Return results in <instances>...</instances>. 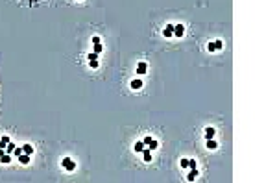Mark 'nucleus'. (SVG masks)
Returning a JSON list of instances; mask_svg holds the SVG:
<instances>
[{
  "label": "nucleus",
  "mask_w": 277,
  "mask_h": 183,
  "mask_svg": "<svg viewBox=\"0 0 277 183\" xmlns=\"http://www.w3.org/2000/svg\"><path fill=\"white\" fill-rule=\"evenodd\" d=\"M216 146H218V144H216L214 139H207V148H209V150H214Z\"/></svg>",
  "instance_id": "dca6fc26"
},
{
  "label": "nucleus",
  "mask_w": 277,
  "mask_h": 183,
  "mask_svg": "<svg viewBox=\"0 0 277 183\" xmlns=\"http://www.w3.org/2000/svg\"><path fill=\"white\" fill-rule=\"evenodd\" d=\"M4 154H6V148H0V157H2Z\"/></svg>",
  "instance_id": "bb28decb"
},
{
  "label": "nucleus",
  "mask_w": 277,
  "mask_h": 183,
  "mask_svg": "<svg viewBox=\"0 0 277 183\" xmlns=\"http://www.w3.org/2000/svg\"><path fill=\"white\" fill-rule=\"evenodd\" d=\"M185 33V26L183 24H174V35L175 37H183Z\"/></svg>",
  "instance_id": "f03ea898"
},
{
  "label": "nucleus",
  "mask_w": 277,
  "mask_h": 183,
  "mask_svg": "<svg viewBox=\"0 0 277 183\" xmlns=\"http://www.w3.org/2000/svg\"><path fill=\"white\" fill-rule=\"evenodd\" d=\"M196 177H198V168H190L189 176H187V181H194Z\"/></svg>",
  "instance_id": "1a4fd4ad"
},
{
  "label": "nucleus",
  "mask_w": 277,
  "mask_h": 183,
  "mask_svg": "<svg viewBox=\"0 0 277 183\" xmlns=\"http://www.w3.org/2000/svg\"><path fill=\"white\" fill-rule=\"evenodd\" d=\"M142 85H144V83H142V80H140V78H135V80H131V89H133V91H139V89H142Z\"/></svg>",
  "instance_id": "39448f33"
},
{
  "label": "nucleus",
  "mask_w": 277,
  "mask_h": 183,
  "mask_svg": "<svg viewBox=\"0 0 277 183\" xmlns=\"http://www.w3.org/2000/svg\"><path fill=\"white\" fill-rule=\"evenodd\" d=\"M216 130L214 128H205V139H214Z\"/></svg>",
  "instance_id": "6e6552de"
},
{
  "label": "nucleus",
  "mask_w": 277,
  "mask_h": 183,
  "mask_svg": "<svg viewBox=\"0 0 277 183\" xmlns=\"http://www.w3.org/2000/svg\"><path fill=\"white\" fill-rule=\"evenodd\" d=\"M17 159H19V163H22V165H28V163H30V155H28V154H24V152H22V154L19 155Z\"/></svg>",
  "instance_id": "9d476101"
},
{
  "label": "nucleus",
  "mask_w": 277,
  "mask_h": 183,
  "mask_svg": "<svg viewBox=\"0 0 277 183\" xmlns=\"http://www.w3.org/2000/svg\"><path fill=\"white\" fill-rule=\"evenodd\" d=\"M22 152H24V154H28V155H32L33 154V146L32 144H24L22 146Z\"/></svg>",
  "instance_id": "4468645a"
},
{
  "label": "nucleus",
  "mask_w": 277,
  "mask_h": 183,
  "mask_svg": "<svg viewBox=\"0 0 277 183\" xmlns=\"http://www.w3.org/2000/svg\"><path fill=\"white\" fill-rule=\"evenodd\" d=\"M21 154H22V148H17V146H15V150H13V155H15V157H19Z\"/></svg>",
  "instance_id": "4be33fe9"
},
{
  "label": "nucleus",
  "mask_w": 277,
  "mask_h": 183,
  "mask_svg": "<svg viewBox=\"0 0 277 183\" xmlns=\"http://www.w3.org/2000/svg\"><path fill=\"white\" fill-rule=\"evenodd\" d=\"M189 168H198V163L194 159H189Z\"/></svg>",
  "instance_id": "412c9836"
},
{
  "label": "nucleus",
  "mask_w": 277,
  "mask_h": 183,
  "mask_svg": "<svg viewBox=\"0 0 277 183\" xmlns=\"http://www.w3.org/2000/svg\"><path fill=\"white\" fill-rule=\"evenodd\" d=\"M207 50H209V52H214V48H213V43H209V44H207Z\"/></svg>",
  "instance_id": "a878e982"
},
{
  "label": "nucleus",
  "mask_w": 277,
  "mask_h": 183,
  "mask_svg": "<svg viewBox=\"0 0 277 183\" xmlns=\"http://www.w3.org/2000/svg\"><path fill=\"white\" fill-rule=\"evenodd\" d=\"M163 35L164 37H174V24H166L163 30Z\"/></svg>",
  "instance_id": "20e7f679"
},
{
  "label": "nucleus",
  "mask_w": 277,
  "mask_h": 183,
  "mask_svg": "<svg viewBox=\"0 0 277 183\" xmlns=\"http://www.w3.org/2000/svg\"><path fill=\"white\" fill-rule=\"evenodd\" d=\"M90 69H98V59H89Z\"/></svg>",
  "instance_id": "aec40b11"
},
{
  "label": "nucleus",
  "mask_w": 277,
  "mask_h": 183,
  "mask_svg": "<svg viewBox=\"0 0 277 183\" xmlns=\"http://www.w3.org/2000/svg\"><path fill=\"white\" fill-rule=\"evenodd\" d=\"M102 52H104V44L102 43L94 44V54H102Z\"/></svg>",
  "instance_id": "a211bd4d"
},
{
  "label": "nucleus",
  "mask_w": 277,
  "mask_h": 183,
  "mask_svg": "<svg viewBox=\"0 0 277 183\" xmlns=\"http://www.w3.org/2000/svg\"><path fill=\"white\" fill-rule=\"evenodd\" d=\"M13 150H15V144H13L11 141H9V142H8V146H6V154H11V155H13Z\"/></svg>",
  "instance_id": "f3484780"
},
{
  "label": "nucleus",
  "mask_w": 277,
  "mask_h": 183,
  "mask_svg": "<svg viewBox=\"0 0 277 183\" xmlns=\"http://www.w3.org/2000/svg\"><path fill=\"white\" fill-rule=\"evenodd\" d=\"M8 142H9V137H8V135H4L2 139H0V148H6V146H8Z\"/></svg>",
  "instance_id": "2eb2a0df"
},
{
  "label": "nucleus",
  "mask_w": 277,
  "mask_h": 183,
  "mask_svg": "<svg viewBox=\"0 0 277 183\" xmlns=\"http://www.w3.org/2000/svg\"><path fill=\"white\" fill-rule=\"evenodd\" d=\"M144 148H146V144H144L142 141H137V142H135V144H133V150L137 152V154H140V152H142Z\"/></svg>",
  "instance_id": "0eeeda50"
},
{
  "label": "nucleus",
  "mask_w": 277,
  "mask_h": 183,
  "mask_svg": "<svg viewBox=\"0 0 277 183\" xmlns=\"http://www.w3.org/2000/svg\"><path fill=\"white\" fill-rule=\"evenodd\" d=\"M146 72H148V63H146V61H140V63L137 65V74L142 76V74H146Z\"/></svg>",
  "instance_id": "7ed1b4c3"
},
{
  "label": "nucleus",
  "mask_w": 277,
  "mask_h": 183,
  "mask_svg": "<svg viewBox=\"0 0 277 183\" xmlns=\"http://www.w3.org/2000/svg\"><path fill=\"white\" fill-rule=\"evenodd\" d=\"M150 141H152V137H148V135H146V137H144V139H142V142H144V144H146V146H148V142H150Z\"/></svg>",
  "instance_id": "393cba45"
},
{
  "label": "nucleus",
  "mask_w": 277,
  "mask_h": 183,
  "mask_svg": "<svg viewBox=\"0 0 277 183\" xmlns=\"http://www.w3.org/2000/svg\"><path fill=\"white\" fill-rule=\"evenodd\" d=\"M146 148H148V150H157V148H159V142L155 141V139H152V141L148 142V146H146Z\"/></svg>",
  "instance_id": "ddd939ff"
},
{
  "label": "nucleus",
  "mask_w": 277,
  "mask_h": 183,
  "mask_svg": "<svg viewBox=\"0 0 277 183\" xmlns=\"http://www.w3.org/2000/svg\"><path fill=\"white\" fill-rule=\"evenodd\" d=\"M213 48H214V52H216V50H222V48H224V41H222V39L213 41Z\"/></svg>",
  "instance_id": "9b49d317"
},
{
  "label": "nucleus",
  "mask_w": 277,
  "mask_h": 183,
  "mask_svg": "<svg viewBox=\"0 0 277 183\" xmlns=\"http://www.w3.org/2000/svg\"><path fill=\"white\" fill-rule=\"evenodd\" d=\"M61 165H63V168H65V170H68V172H72L74 168H76V163H74L72 157H63Z\"/></svg>",
  "instance_id": "f257e3e1"
},
{
  "label": "nucleus",
  "mask_w": 277,
  "mask_h": 183,
  "mask_svg": "<svg viewBox=\"0 0 277 183\" xmlns=\"http://www.w3.org/2000/svg\"><path fill=\"white\" fill-rule=\"evenodd\" d=\"M140 154H142V159H144L146 163H150V161H152V150H148V148H144L142 152H140Z\"/></svg>",
  "instance_id": "423d86ee"
},
{
  "label": "nucleus",
  "mask_w": 277,
  "mask_h": 183,
  "mask_svg": "<svg viewBox=\"0 0 277 183\" xmlns=\"http://www.w3.org/2000/svg\"><path fill=\"white\" fill-rule=\"evenodd\" d=\"M179 165L183 166V168H189V159H187V157H183V159L179 161Z\"/></svg>",
  "instance_id": "6ab92c4d"
},
{
  "label": "nucleus",
  "mask_w": 277,
  "mask_h": 183,
  "mask_svg": "<svg viewBox=\"0 0 277 183\" xmlns=\"http://www.w3.org/2000/svg\"><path fill=\"white\" fill-rule=\"evenodd\" d=\"M0 161H2L4 165H8V163H11V161H13V155H11V154H4L2 157H0Z\"/></svg>",
  "instance_id": "f8f14e48"
},
{
  "label": "nucleus",
  "mask_w": 277,
  "mask_h": 183,
  "mask_svg": "<svg viewBox=\"0 0 277 183\" xmlns=\"http://www.w3.org/2000/svg\"><path fill=\"white\" fill-rule=\"evenodd\" d=\"M87 59H98V54H94V52H90L89 54V58Z\"/></svg>",
  "instance_id": "b1692460"
},
{
  "label": "nucleus",
  "mask_w": 277,
  "mask_h": 183,
  "mask_svg": "<svg viewBox=\"0 0 277 183\" xmlns=\"http://www.w3.org/2000/svg\"><path fill=\"white\" fill-rule=\"evenodd\" d=\"M98 43H102V41H100L98 35H94V37H93V44H98Z\"/></svg>",
  "instance_id": "5701e85b"
}]
</instances>
